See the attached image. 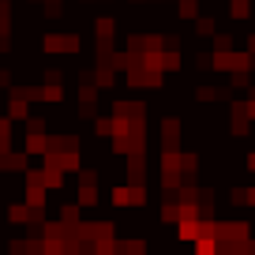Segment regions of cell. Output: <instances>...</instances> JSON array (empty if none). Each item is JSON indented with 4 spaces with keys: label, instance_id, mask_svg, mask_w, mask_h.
<instances>
[{
    "label": "cell",
    "instance_id": "6da1fadb",
    "mask_svg": "<svg viewBox=\"0 0 255 255\" xmlns=\"http://www.w3.org/2000/svg\"><path fill=\"white\" fill-rule=\"evenodd\" d=\"M113 199H117L120 207H124V203H143V191H139V188H117V191H113Z\"/></svg>",
    "mask_w": 255,
    "mask_h": 255
}]
</instances>
